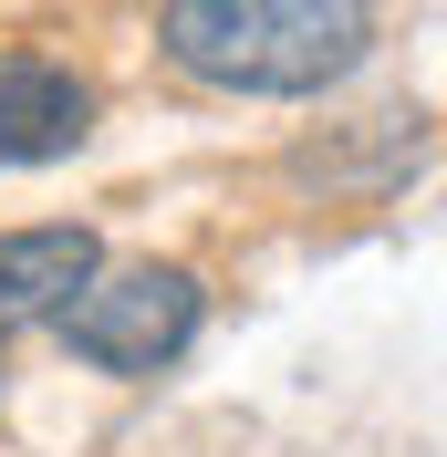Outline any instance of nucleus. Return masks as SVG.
<instances>
[{"label": "nucleus", "instance_id": "obj_1", "mask_svg": "<svg viewBox=\"0 0 447 457\" xmlns=\"http://www.w3.org/2000/svg\"><path fill=\"white\" fill-rule=\"evenodd\" d=\"M375 0H156V62L229 104H323L375 62Z\"/></svg>", "mask_w": 447, "mask_h": 457}, {"label": "nucleus", "instance_id": "obj_2", "mask_svg": "<svg viewBox=\"0 0 447 457\" xmlns=\"http://www.w3.org/2000/svg\"><path fill=\"white\" fill-rule=\"evenodd\" d=\"M42 333H53L84 374H105V385H156V374H177L188 343L208 333V281H198L188 260H156V250H136V260L105 250L84 281L53 302Z\"/></svg>", "mask_w": 447, "mask_h": 457}, {"label": "nucleus", "instance_id": "obj_3", "mask_svg": "<svg viewBox=\"0 0 447 457\" xmlns=\"http://www.w3.org/2000/svg\"><path fill=\"white\" fill-rule=\"evenodd\" d=\"M105 125V84L53 42H0V177L63 167Z\"/></svg>", "mask_w": 447, "mask_h": 457}, {"label": "nucleus", "instance_id": "obj_4", "mask_svg": "<svg viewBox=\"0 0 447 457\" xmlns=\"http://www.w3.org/2000/svg\"><path fill=\"white\" fill-rule=\"evenodd\" d=\"M105 260V228L94 219H21L0 228V333H42L53 302Z\"/></svg>", "mask_w": 447, "mask_h": 457}]
</instances>
